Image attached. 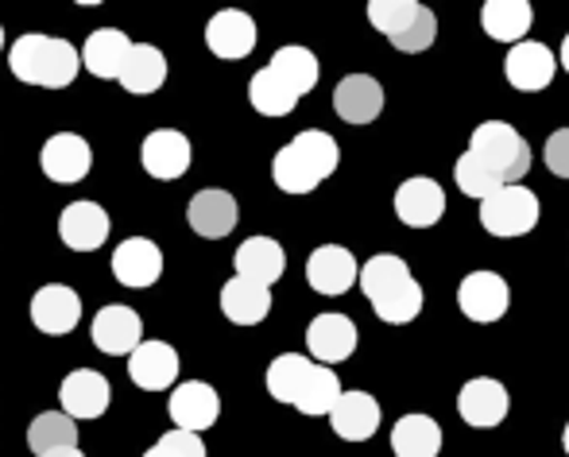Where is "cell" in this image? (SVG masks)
I'll return each mask as SVG.
<instances>
[{"mask_svg": "<svg viewBox=\"0 0 569 457\" xmlns=\"http://www.w3.org/2000/svg\"><path fill=\"white\" fill-rule=\"evenodd\" d=\"M341 163V148L330 132L322 128H307L291 143L276 151L271 159V179L283 195H310L318 190Z\"/></svg>", "mask_w": 569, "mask_h": 457, "instance_id": "6da1fadb", "label": "cell"}, {"mask_svg": "<svg viewBox=\"0 0 569 457\" xmlns=\"http://www.w3.org/2000/svg\"><path fill=\"white\" fill-rule=\"evenodd\" d=\"M360 291L368 295L372 310L380 315V322L388 326H407L422 315V287L411 276L403 260L396 252H376L372 260L360 268Z\"/></svg>", "mask_w": 569, "mask_h": 457, "instance_id": "7a4b0ae2", "label": "cell"}, {"mask_svg": "<svg viewBox=\"0 0 569 457\" xmlns=\"http://www.w3.org/2000/svg\"><path fill=\"white\" fill-rule=\"evenodd\" d=\"M8 67L20 82L39 86V90H67L82 70V51L67 39L43 36V31H28L12 43L8 51Z\"/></svg>", "mask_w": 569, "mask_h": 457, "instance_id": "3957f363", "label": "cell"}, {"mask_svg": "<svg viewBox=\"0 0 569 457\" xmlns=\"http://www.w3.org/2000/svg\"><path fill=\"white\" fill-rule=\"evenodd\" d=\"M465 151H469L500 187H519V179L531 171V148H527V140L508 120H485V125H477Z\"/></svg>", "mask_w": 569, "mask_h": 457, "instance_id": "277c9868", "label": "cell"}, {"mask_svg": "<svg viewBox=\"0 0 569 457\" xmlns=\"http://www.w3.org/2000/svg\"><path fill=\"white\" fill-rule=\"evenodd\" d=\"M368 20L403 54H422L438 36V16L427 4H419V0H372L368 4Z\"/></svg>", "mask_w": 569, "mask_h": 457, "instance_id": "5b68a950", "label": "cell"}, {"mask_svg": "<svg viewBox=\"0 0 569 457\" xmlns=\"http://www.w3.org/2000/svg\"><path fill=\"white\" fill-rule=\"evenodd\" d=\"M539 218H542L539 195L527 190L523 182L496 190L492 198L480 202V226L492 232V237H523V232L539 226Z\"/></svg>", "mask_w": 569, "mask_h": 457, "instance_id": "8992f818", "label": "cell"}, {"mask_svg": "<svg viewBox=\"0 0 569 457\" xmlns=\"http://www.w3.org/2000/svg\"><path fill=\"white\" fill-rule=\"evenodd\" d=\"M457 307H461V315L469 318V322H480V326L500 322L511 307L508 279L496 276V271H469V276L461 279V287H457Z\"/></svg>", "mask_w": 569, "mask_h": 457, "instance_id": "52a82bcc", "label": "cell"}, {"mask_svg": "<svg viewBox=\"0 0 569 457\" xmlns=\"http://www.w3.org/2000/svg\"><path fill=\"white\" fill-rule=\"evenodd\" d=\"M508 411H511L508 388H503L500 380H492V376H472V380L461 384V391H457V415L477 430L500 427V423L508 419Z\"/></svg>", "mask_w": 569, "mask_h": 457, "instance_id": "ba28073f", "label": "cell"}, {"mask_svg": "<svg viewBox=\"0 0 569 457\" xmlns=\"http://www.w3.org/2000/svg\"><path fill=\"white\" fill-rule=\"evenodd\" d=\"M39 167L51 182H62V187H74L90 175L93 167V148L86 143V136L78 132H54L51 140L39 151Z\"/></svg>", "mask_w": 569, "mask_h": 457, "instance_id": "9c48e42d", "label": "cell"}, {"mask_svg": "<svg viewBox=\"0 0 569 457\" xmlns=\"http://www.w3.org/2000/svg\"><path fill=\"white\" fill-rule=\"evenodd\" d=\"M93 345H98L106 357H132L143 345V322L132 307L124 302H109L93 315Z\"/></svg>", "mask_w": 569, "mask_h": 457, "instance_id": "30bf717a", "label": "cell"}, {"mask_svg": "<svg viewBox=\"0 0 569 457\" xmlns=\"http://www.w3.org/2000/svg\"><path fill=\"white\" fill-rule=\"evenodd\" d=\"M190 159H194V151H190V140L179 128H156L140 148L143 171L159 182L182 179V175L190 171Z\"/></svg>", "mask_w": 569, "mask_h": 457, "instance_id": "8fae6325", "label": "cell"}, {"mask_svg": "<svg viewBox=\"0 0 569 457\" xmlns=\"http://www.w3.org/2000/svg\"><path fill=\"white\" fill-rule=\"evenodd\" d=\"M503 70H508L511 90L539 93V90H547V86L555 82L558 59L550 54L547 43H539V39H523V43H516L508 51V62H503Z\"/></svg>", "mask_w": 569, "mask_h": 457, "instance_id": "7c38bea8", "label": "cell"}, {"mask_svg": "<svg viewBox=\"0 0 569 457\" xmlns=\"http://www.w3.org/2000/svg\"><path fill=\"white\" fill-rule=\"evenodd\" d=\"M167 411H171L174 427L179 430H190V435H202L218 423L221 415V396L210 388L206 380H187L171 391L167 399Z\"/></svg>", "mask_w": 569, "mask_h": 457, "instance_id": "4fadbf2b", "label": "cell"}, {"mask_svg": "<svg viewBox=\"0 0 569 457\" xmlns=\"http://www.w3.org/2000/svg\"><path fill=\"white\" fill-rule=\"evenodd\" d=\"M31 322H36L39 334L62 338V334H70L82 322V299H78V291L67 284L39 287L36 299H31Z\"/></svg>", "mask_w": 569, "mask_h": 457, "instance_id": "5bb4252c", "label": "cell"}, {"mask_svg": "<svg viewBox=\"0 0 569 457\" xmlns=\"http://www.w3.org/2000/svg\"><path fill=\"white\" fill-rule=\"evenodd\" d=\"M357 322L349 315H318L307 326V352L315 357V365H341L357 352Z\"/></svg>", "mask_w": 569, "mask_h": 457, "instance_id": "9a60e30c", "label": "cell"}, {"mask_svg": "<svg viewBox=\"0 0 569 457\" xmlns=\"http://www.w3.org/2000/svg\"><path fill=\"white\" fill-rule=\"evenodd\" d=\"M446 213V190L438 187L427 175H415V179L399 182L396 190V218L411 229H430L438 226Z\"/></svg>", "mask_w": 569, "mask_h": 457, "instance_id": "2e32d148", "label": "cell"}, {"mask_svg": "<svg viewBox=\"0 0 569 457\" xmlns=\"http://www.w3.org/2000/svg\"><path fill=\"white\" fill-rule=\"evenodd\" d=\"M307 284L318 295H345L352 284H360V268L357 256L341 245H322L310 252L307 260Z\"/></svg>", "mask_w": 569, "mask_h": 457, "instance_id": "e0dca14e", "label": "cell"}, {"mask_svg": "<svg viewBox=\"0 0 569 457\" xmlns=\"http://www.w3.org/2000/svg\"><path fill=\"white\" fill-rule=\"evenodd\" d=\"M206 47L218 59H248L256 51V20L240 8H221L210 23H206Z\"/></svg>", "mask_w": 569, "mask_h": 457, "instance_id": "ac0fdd59", "label": "cell"}, {"mask_svg": "<svg viewBox=\"0 0 569 457\" xmlns=\"http://www.w3.org/2000/svg\"><path fill=\"white\" fill-rule=\"evenodd\" d=\"M62 411L70 419H101L109 411V380L98 368H74L59 388Z\"/></svg>", "mask_w": 569, "mask_h": 457, "instance_id": "d6986e66", "label": "cell"}, {"mask_svg": "<svg viewBox=\"0 0 569 457\" xmlns=\"http://www.w3.org/2000/svg\"><path fill=\"white\" fill-rule=\"evenodd\" d=\"M113 276L124 287H136V291L159 284V276H163V252H159L156 240H148V237L120 240L113 252Z\"/></svg>", "mask_w": 569, "mask_h": 457, "instance_id": "ffe728a7", "label": "cell"}, {"mask_svg": "<svg viewBox=\"0 0 569 457\" xmlns=\"http://www.w3.org/2000/svg\"><path fill=\"white\" fill-rule=\"evenodd\" d=\"M237 218H240L237 198H232L229 190L206 187V190H198V195L190 198L187 221H190V229H194L198 237H206V240L229 237V232L237 229Z\"/></svg>", "mask_w": 569, "mask_h": 457, "instance_id": "44dd1931", "label": "cell"}, {"mask_svg": "<svg viewBox=\"0 0 569 457\" xmlns=\"http://www.w3.org/2000/svg\"><path fill=\"white\" fill-rule=\"evenodd\" d=\"M128 376H132V384L143 391H167L179 380V352L167 341H143L140 349L128 357Z\"/></svg>", "mask_w": 569, "mask_h": 457, "instance_id": "7402d4cb", "label": "cell"}, {"mask_svg": "<svg viewBox=\"0 0 569 457\" xmlns=\"http://www.w3.org/2000/svg\"><path fill=\"white\" fill-rule=\"evenodd\" d=\"M333 109L345 125H372L383 113V86L372 74H349L333 90Z\"/></svg>", "mask_w": 569, "mask_h": 457, "instance_id": "603a6c76", "label": "cell"}, {"mask_svg": "<svg viewBox=\"0 0 569 457\" xmlns=\"http://www.w3.org/2000/svg\"><path fill=\"white\" fill-rule=\"evenodd\" d=\"M232 264H237V276L248 279V284H260V287H271L283 279L287 271V256H283V245L271 237H248L244 245L232 252Z\"/></svg>", "mask_w": 569, "mask_h": 457, "instance_id": "cb8c5ba5", "label": "cell"}, {"mask_svg": "<svg viewBox=\"0 0 569 457\" xmlns=\"http://www.w3.org/2000/svg\"><path fill=\"white\" fill-rule=\"evenodd\" d=\"M380 404H376V396H368V391H345L338 399V407L330 411V427L333 435L345 438V443H368V438L380 430Z\"/></svg>", "mask_w": 569, "mask_h": 457, "instance_id": "d4e9b609", "label": "cell"}, {"mask_svg": "<svg viewBox=\"0 0 569 457\" xmlns=\"http://www.w3.org/2000/svg\"><path fill=\"white\" fill-rule=\"evenodd\" d=\"M59 237L74 252H93L109 240V213L98 202H70L59 218Z\"/></svg>", "mask_w": 569, "mask_h": 457, "instance_id": "484cf974", "label": "cell"}, {"mask_svg": "<svg viewBox=\"0 0 569 457\" xmlns=\"http://www.w3.org/2000/svg\"><path fill=\"white\" fill-rule=\"evenodd\" d=\"M132 39L124 36V31L117 28H98L90 39H86L82 47V67L90 70L93 78H101V82H120V70H124L128 54H132Z\"/></svg>", "mask_w": 569, "mask_h": 457, "instance_id": "4316f807", "label": "cell"}, {"mask_svg": "<svg viewBox=\"0 0 569 457\" xmlns=\"http://www.w3.org/2000/svg\"><path fill=\"white\" fill-rule=\"evenodd\" d=\"M271 310V287L248 284V279L232 276L226 287H221V315L229 318L232 326H260Z\"/></svg>", "mask_w": 569, "mask_h": 457, "instance_id": "83f0119b", "label": "cell"}, {"mask_svg": "<svg viewBox=\"0 0 569 457\" xmlns=\"http://www.w3.org/2000/svg\"><path fill=\"white\" fill-rule=\"evenodd\" d=\"M531 4L527 0H485V8H480V28H485V36L500 39V43H523L527 31H531Z\"/></svg>", "mask_w": 569, "mask_h": 457, "instance_id": "f1b7e54d", "label": "cell"}, {"mask_svg": "<svg viewBox=\"0 0 569 457\" xmlns=\"http://www.w3.org/2000/svg\"><path fill=\"white\" fill-rule=\"evenodd\" d=\"M391 450H396V457H438L442 427L430 415H403L391 427Z\"/></svg>", "mask_w": 569, "mask_h": 457, "instance_id": "f546056e", "label": "cell"}, {"mask_svg": "<svg viewBox=\"0 0 569 457\" xmlns=\"http://www.w3.org/2000/svg\"><path fill=\"white\" fill-rule=\"evenodd\" d=\"M163 82H167V54L148 43L132 47L124 70H120V86L128 93H136V98H143V93L163 90Z\"/></svg>", "mask_w": 569, "mask_h": 457, "instance_id": "4dcf8cb0", "label": "cell"}, {"mask_svg": "<svg viewBox=\"0 0 569 457\" xmlns=\"http://www.w3.org/2000/svg\"><path fill=\"white\" fill-rule=\"evenodd\" d=\"M74 446H78V423L67 411H43L28 427V450L36 457L74 450Z\"/></svg>", "mask_w": 569, "mask_h": 457, "instance_id": "1f68e13d", "label": "cell"}, {"mask_svg": "<svg viewBox=\"0 0 569 457\" xmlns=\"http://www.w3.org/2000/svg\"><path fill=\"white\" fill-rule=\"evenodd\" d=\"M248 101H252V109L260 117H287L299 106V93H295L276 70L263 67V70H256L252 82H248Z\"/></svg>", "mask_w": 569, "mask_h": 457, "instance_id": "d6a6232c", "label": "cell"}, {"mask_svg": "<svg viewBox=\"0 0 569 457\" xmlns=\"http://www.w3.org/2000/svg\"><path fill=\"white\" fill-rule=\"evenodd\" d=\"M271 70H276L279 78H283L287 86H291L295 93H310L318 86V78H322V67H318V54L307 51V47H279L276 54H271L268 62Z\"/></svg>", "mask_w": 569, "mask_h": 457, "instance_id": "836d02e7", "label": "cell"}, {"mask_svg": "<svg viewBox=\"0 0 569 457\" xmlns=\"http://www.w3.org/2000/svg\"><path fill=\"white\" fill-rule=\"evenodd\" d=\"M345 396L338 372H333L330 365H315L307 376V384H302L299 399H295V407H299L302 415H310V419H318V415H326L330 419V411L338 407V399Z\"/></svg>", "mask_w": 569, "mask_h": 457, "instance_id": "e575fe53", "label": "cell"}, {"mask_svg": "<svg viewBox=\"0 0 569 457\" xmlns=\"http://www.w3.org/2000/svg\"><path fill=\"white\" fill-rule=\"evenodd\" d=\"M310 368H315V360L302 357V352H283V357H276L268 365V376H263V380H268V396L276 399V404L295 407V399H299Z\"/></svg>", "mask_w": 569, "mask_h": 457, "instance_id": "d590c367", "label": "cell"}, {"mask_svg": "<svg viewBox=\"0 0 569 457\" xmlns=\"http://www.w3.org/2000/svg\"><path fill=\"white\" fill-rule=\"evenodd\" d=\"M453 179H457V187H461V195L480 198V202H485V198H492L496 190H503L500 182H496L492 175H488L485 167H480L477 159L469 156V151H465V156L457 159V167H453Z\"/></svg>", "mask_w": 569, "mask_h": 457, "instance_id": "8d00e7d4", "label": "cell"}, {"mask_svg": "<svg viewBox=\"0 0 569 457\" xmlns=\"http://www.w3.org/2000/svg\"><path fill=\"white\" fill-rule=\"evenodd\" d=\"M143 457H206V446L198 435H190V430H167L163 438H159L156 446H151Z\"/></svg>", "mask_w": 569, "mask_h": 457, "instance_id": "74e56055", "label": "cell"}, {"mask_svg": "<svg viewBox=\"0 0 569 457\" xmlns=\"http://www.w3.org/2000/svg\"><path fill=\"white\" fill-rule=\"evenodd\" d=\"M542 159H547V167L558 175V179H569V128H558V132L550 136Z\"/></svg>", "mask_w": 569, "mask_h": 457, "instance_id": "f35d334b", "label": "cell"}, {"mask_svg": "<svg viewBox=\"0 0 569 457\" xmlns=\"http://www.w3.org/2000/svg\"><path fill=\"white\" fill-rule=\"evenodd\" d=\"M558 59H562V67H566V74H569V36L562 39V54H558Z\"/></svg>", "mask_w": 569, "mask_h": 457, "instance_id": "ab89813d", "label": "cell"}, {"mask_svg": "<svg viewBox=\"0 0 569 457\" xmlns=\"http://www.w3.org/2000/svg\"><path fill=\"white\" fill-rule=\"evenodd\" d=\"M47 457H86L82 450H78V446H74V450H59V454H47Z\"/></svg>", "mask_w": 569, "mask_h": 457, "instance_id": "60d3db41", "label": "cell"}, {"mask_svg": "<svg viewBox=\"0 0 569 457\" xmlns=\"http://www.w3.org/2000/svg\"><path fill=\"white\" fill-rule=\"evenodd\" d=\"M562 446H566V454H569V423H566V430H562Z\"/></svg>", "mask_w": 569, "mask_h": 457, "instance_id": "b9f144b4", "label": "cell"}, {"mask_svg": "<svg viewBox=\"0 0 569 457\" xmlns=\"http://www.w3.org/2000/svg\"><path fill=\"white\" fill-rule=\"evenodd\" d=\"M0 51H4V28H0Z\"/></svg>", "mask_w": 569, "mask_h": 457, "instance_id": "7bdbcfd3", "label": "cell"}]
</instances>
